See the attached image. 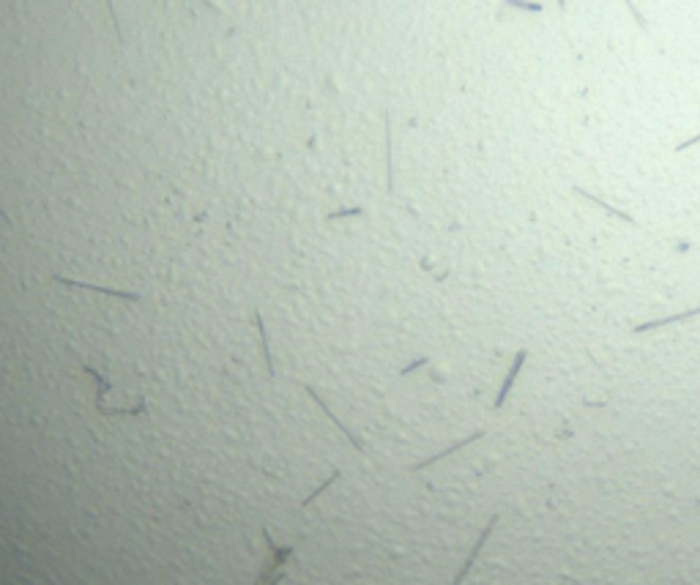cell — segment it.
Here are the masks:
<instances>
[{"label":"cell","mask_w":700,"mask_h":585,"mask_svg":"<svg viewBox=\"0 0 700 585\" xmlns=\"http://www.w3.org/2000/svg\"><path fill=\"white\" fill-rule=\"evenodd\" d=\"M506 6H514V8H525V11H541V3L537 0H504Z\"/></svg>","instance_id":"cell-8"},{"label":"cell","mask_w":700,"mask_h":585,"mask_svg":"<svg viewBox=\"0 0 700 585\" xmlns=\"http://www.w3.org/2000/svg\"><path fill=\"white\" fill-rule=\"evenodd\" d=\"M484 432H474L471 438H465V440H460V443H454V446H449L446 452H441V454H435V457H430V459H424V462H418V465H414V471H421V468H427V465H432V462H438V459H444V457H449V454H454L457 449H462V446H468V443H474V440H479Z\"/></svg>","instance_id":"cell-7"},{"label":"cell","mask_w":700,"mask_h":585,"mask_svg":"<svg viewBox=\"0 0 700 585\" xmlns=\"http://www.w3.org/2000/svg\"><path fill=\"white\" fill-rule=\"evenodd\" d=\"M558 6H561V8H567V0H558Z\"/></svg>","instance_id":"cell-12"},{"label":"cell","mask_w":700,"mask_h":585,"mask_svg":"<svg viewBox=\"0 0 700 585\" xmlns=\"http://www.w3.org/2000/svg\"><path fill=\"white\" fill-rule=\"evenodd\" d=\"M0 219H3V222H6V225H11V216H8V214H6V211H3V208H0Z\"/></svg>","instance_id":"cell-11"},{"label":"cell","mask_w":700,"mask_h":585,"mask_svg":"<svg viewBox=\"0 0 700 585\" xmlns=\"http://www.w3.org/2000/svg\"><path fill=\"white\" fill-rule=\"evenodd\" d=\"M525 358H528V350H517L514 353V361H511L509 372H506V380H504V386L498 391V397H495V410H501L504 408V402H506V397H509L511 386H514V380H517V375H520V369H523V364H525Z\"/></svg>","instance_id":"cell-2"},{"label":"cell","mask_w":700,"mask_h":585,"mask_svg":"<svg viewBox=\"0 0 700 585\" xmlns=\"http://www.w3.org/2000/svg\"><path fill=\"white\" fill-rule=\"evenodd\" d=\"M58 282H64V285H71V288H85V290H96V292H107V295H115V298H129V301H140L143 295H137V292H124V290H110V288H99V285H85V282H71V279H61V276H55Z\"/></svg>","instance_id":"cell-5"},{"label":"cell","mask_w":700,"mask_h":585,"mask_svg":"<svg viewBox=\"0 0 700 585\" xmlns=\"http://www.w3.org/2000/svg\"><path fill=\"white\" fill-rule=\"evenodd\" d=\"M66 3H68V6H71V8H74V0H66Z\"/></svg>","instance_id":"cell-13"},{"label":"cell","mask_w":700,"mask_h":585,"mask_svg":"<svg viewBox=\"0 0 700 585\" xmlns=\"http://www.w3.org/2000/svg\"><path fill=\"white\" fill-rule=\"evenodd\" d=\"M574 192H577V195H583V197H585V200H591V202H594V205H599V208H602V211H605V214H610V216H615V219H621V222H627V225H635V219H632V216H629V214H624V211H618V208H613V205H607L605 200H599V197H597V195H588V192H583V189H580V186H577V189H574Z\"/></svg>","instance_id":"cell-6"},{"label":"cell","mask_w":700,"mask_h":585,"mask_svg":"<svg viewBox=\"0 0 700 585\" xmlns=\"http://www.w3.org/2000/svg\"><path fill=\"white\" fill-rule=\"evenodd\" d=\"M700 306H692L687 312H678V315H668V318H659V320H648V323L635 325V334H643V331H654V328H665L670 323H681V320H690V318H698Z\"/></svg>","instance_id":"cell-3"},{"label":"cell","mask_w":700,"mask_h":585,"mask_svg":"<svg viewBox=\"0 0 700 585\" xmlns=\"http://www.w3.org/2000/svg\"><path fill=\"white\" fill-rule=\"evenodd\" d=\"M624 3H627V6H629V11H632V14H635V22H637V25H640V28H643V31H646V17H643V14H640V11H637V8H635V3H632V0H624Z\"/></svg>","instance_id":"cell-9"},{"label":"cell","mask_w":700,"mask_h":585,"mask_svg":"<svg viewBox=\"0 0 700 585\" xmlns=\"http://www.w3.org/2000/svg\"><path fill=\"white\" fill-rule=\"evenodd\" d=\"M85 372L96 380V410L104 416H140L145 413V399L140 394L118 391L104 375H99L94 366L85 364Z\"/></svg>","instance_id":"cell-1"},{"label":"cell","mask_w":700,"mask_h":585,"mask_svg":"<svg viewBox=\"0 0 700 585\" xmlns=\"http://www.w3.org/2000/svg\"><path fill=\"white\" fill-rule=\"evenodd\" d=\"M700 142V134H695V137H690L687 142H678L676 145V154H681V151H687V148H692V145H698Z\"/></svg>","instance_id":"cell-10"},{"label":"cell","mask_w":700,"mask_h":585,"mask_svg":"<svg viewBox=\"0 0 700 585\" xmlns=\"http://www.w3.org/2000/svg\"><path fill=\"white\" fill-rule=\"evenodd\" d=\"M495 522H498V514H493V520L487 522V528H484V531H481V536H479V542H476V545H474V550H471V555H468V558H465V566H462V569H460V575H457V580H454V585H460V583H462V577H465V575H468V569H471V566H474V561H476V555L481 553V547H484V542H487V539H490V533H493V528H495Z\"/></svg>","instance_id":"cell-4"}]
</instances>
